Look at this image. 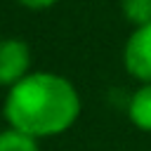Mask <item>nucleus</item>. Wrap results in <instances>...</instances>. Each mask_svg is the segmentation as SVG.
Masks as SVG:
<instances>
[{
	"label": "nucleus",
	"mask_w": 151,
	"mask_h": 151,
	"mask_svg": "<svg viewBox=\"0 0 151 151\" xmlns=\"http://www.w3.org/2000/svg\"><path fill=\"white\" fill-rule=\"evenodd\" d=\"M5 118L9 127L35 139L66 132L78 113L80 97L71 80L50 71H31L5 97Z\"/></svg>",
	"instance_id": "obj_1"
},
{
	"label": "nucleus",
	"mask_w": 151,
	"mask_h": 151,
	"mask_svg": "<svg viewBox=\"0 0 151 151\" xmlns=\"http://www.w3.org/2000/svg\"><path fill=\"white\" fill-rule=\"evenodd\" d=\"M31 73V47L21 38H0V87H12Z\"/></svg>",
	"instance_id": "obj_2"
},
{
	"label": "nucleus",
	"mask_w": 151,
	"mask_h": 151,
	"mask_svg": "<svg viewBox=\"0 0 151 151\" xmlns=\"http://www.w3.org/2000/svg\"><path fill=\"white\" fill-rule=\"evenodd\" d=\"M123 64L132 78L151 83V21L130 33L123 47Z\"/></svg>",
	"instance_id": "obj_3"
},
{
	"label": "nucleus",
	"mask_w": 151,
	"mask_h": 151,
	"mask_svg": "<svg viewBox=\"0 0 151 151\" xmlns=\"http://www.w3.org/2000/svg\"><path fill=\"white\" fill-rule=\"evenodd\" d=\"M127 116L139 130L151 132V83H142V87L132 92Z\"/></svg>",
	"instance_id": "obj_4"
},
{
	"label": "nucleus",
	"mask_w": 151,
	"mask_h": 151,
	"mask_svg": "<svg viewBox=\"0 0 151 151\" xmlns=\"http://www.w3.org/2000/svg\"><path fill=\"white\" fill-rule=\"evenodd\" d=\"M0 151H38V139L21 130L9 127L0 132Z\"/></svg>",
	"instance_id": "obj_5"
},
{
	"label": "nucleus",
	"mask_w": 151,
	"mask_h": 151,
	"mask_svg": "<svg viewBox=\"0 0 151 151\" xmlns=\"http://www.w3.org/2000/svg\"><path fill=\"white\" fill-rule=\"evenodd\" d=\"M123 17L137 28L151 21V0H120Z\"/></svg>",
	"instance_id": "obj_6"
},
{
	"label": "nucleus",
	"mask_w": 151,
	"mask_h": 151,
	"mask_svg": "<svg viewBox=\"0 0 151 151\" xmlns=\"http://www.w3.org/2000/svg\"><path fill=\"white\" fill-rule=\"evenodd\" d=\"M21 7L31 9V12H42V9H50L54 5H59L61 0H17Z\"/></svg>",
	"instance_id": "obj_7"
}]
</instances>
